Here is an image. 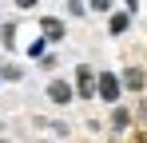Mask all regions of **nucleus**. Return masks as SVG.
Returning a JSON list of instances; mask_svg holds the SVG:
<instances>
[{
  "instance_id": "9b49d317",
  "label": "nucleus",
  "mask_w": 147,
  "mask_h": 143,
  "mask_svg": "<svg viewBox=\"0 0 147 143\" xmlns=\"http://www.w3.org/2000/svg\"><path fill=\"white\" fill-rule=\"evenodd\" d=\"M44 52H48V40H44V36H36V40L28 44V56H32V60H40Z\"/></svg>"
},
{
  "instance_id": "f3484780",
  "label": "nucleus",
  "mask_w": 147,
  "mask_h": 143,
  "mask_svg": "<svg viewBox=\"0 0 147 143\" xmlns=\"http://www.w3.org/2000/svg\"><path fill=\"white\" fill-rule=\"evenodd\" d=\"M36 143H48V139H36Z\"/></svg>"
},
{
  "instance_id": "39448f33",
  "label": "nucleus",
  "mask_w": 147,
  "mask_h": 143,
  "mask_svg": "<svg viewBox=\"0 0 147 143\" xmlns=\"http://www.w3.org/2000/svg\"><path fill=\"white\" fill-rule=\"evenodd\" d=\"M127 28H131V12H127V8H115V12H107V32H111V36H123Z\"/></svg>"
},
{
  "instance_id": "f03ea898",
  "label": "nucleus",
  "mask_w": 147,
  "mask_h": 143,
  "mask_svg": "<svg viewBox=\"0 0 147 143\" xmlns=\"http://www.w3.org/2000/svg\"><path fill=\"white\" fill-rule=\"evenodd\" d=\"M72 88H76V99H96V68H88V64H80L76 68V80H72Z\"/></svg>"
},
{
  "instance_id": "9d476101",
  "label": "nucleus",
  "mask_w": 147,
  "mask_h": 143,
  "mask_svg": "<svg viewBox=\"0 0 147 143\" xmlns=\"http://www.w3.org/2000/svg\"><path fill=\"white\" fill-rule=\"evenodd\" d=\"M64 8H68V16H72V20H80V16H88V4H84V0H68Z\"/></svg>"
},
{
  "instance_id": "4468645a",
  "label": "nucleus",
  "mask_w": 147,
  "mask_h": 143,
  "mask_svg": "<svg viewBox=\"0 0 147 143\" xmlns=\"http://www.w3.org/2000/svg\"><path fill=\"white\" fill-rule=\"evenodd\" d=\"M12 4H16V8H20V12H32V8H36V4H40V0H12Z\"/></svg>"
},
{
  "instance_id": "423d86ee",
  "label": "nucleus",
  "mask_w": 147,
  "mask_h": 143,
  "mask_svg": "<svg viewBox=\"0 0 147 143\" xmlns=\"http://www.w3.org/2000/svg\"><path fill=\"white\" fill-rule=\"evenodd\" d=\"M119 84L127 88V92H143V88H147V72H143V68H127V72L119 76Z\"/></svg>"
},
{
  "instance_id": "f8f14e48",
  "label": "nucleus",
  "mask_w": 147,
  "mask_h": 143,
  "mask_svg": "<svg viewBox=\"0 0 147 143\" xmlns=\"http://www.w3.org/2000/svg\"><path fill=\"white\" fill-rule=\"evenodd\" d=\"M20 76H24V72H20V64H4V68H0V80H8V84H16Z\"/></svg>"
},
{
  "instance_id": "a211bd4d",
  "label": "nucleus",
  "mask_w": 147,
  "mask_h": 143,
  "mask_svg": "<svg viewBox=\"0 0 147 143\" xmlns=\"http://www.w3.org/2000/svg\"><path fill=\"white\" fill-rule=\"evenodd\" d=\"M0 143H8V139H0Z\"/></svg>"
},
{
  "instance_id": "7ed1b4c3",
  "label": "nucleus",
  "mask_w": 147,
  "mask_h": 143,
  "mask_svg": "<svg viewBox=\"0 0 147 143\" xmlns=\"http://www.w3.org/2000/svg\"><path fill=\"white\" fill-rule=\"evenodd\" d=\"M40 36L48 44H60V40H68V28H64L60 16H40Z\"/></svg>"
},
{
  "instance_id": "ddd939ff",
  "label": "nucleus",
  "mask_w": 147,
  "mask_h": 143,
  "mask_svg": "<svg viewBox=\"0 0 147 143\" xmlns=\"http://www.w3.org/2000/svg\"><path fill=\"white\" fill-rule=\"evenodd\" d=\"M131 119H135V123H143V127H147V103H139V107H135V115H131Z\"/></svg>"
},
{
  "instance_id": "1a4fd4ad",
  "label": "nucleus",
  "mask_w": 147,
  "mask_h": 143,
  "mask_svg": "<svg viewBox=\"0 0 147 143\" xmlns=\"http://www.w3.org/2000/svg\"><path fill=\"white\" fill-rule=\"evenodd\" d=\"M88 12H115V0H88Z\"/></svg>"
},
{
  "instance_id": "6ab92c4d",
  "label": "nucleus",
  "mask_w": 147,
  "mask_h": 143,
  "mask_svg": "<svg viewBox=\"0 0 147 143\" xmlns=\"http://www.w3.org/2000/svg\"><path fill=\"white\" fill-rule=\"evenodd\" d=\"M0 127H4V123H0Z\"/></svg>"
},
{
  "instance_id": "6e6552de",
  "label": "nucleus",
  "mask_w": 147,
  "mask_h": 143,
  "mask_svg": "<svg viewBox=\"0 0 147 143\" xmlns=\"http://www.w3.org/2000/svg\"><path fill=\"white\" fill-rule=\"evenodd\" d=\"M0 44L8 48V52L16 48V24H12V20H8V24H0Z\"/></svg>"
},
{
  "instance_id": "2eb2a0df",
  "label": "nucleus",
  "mask_w": 147,
  "mask_h": 143,
  "mask_svg": "<svg viewBox=\"0 0 147 143\" xmlns=\"http://www.w3.org/2000/svg\"><path fill=\"white\" fill-rule=\"evenodd\" d=\"M123 8H127V12H135V8H139V0H123Z\"/></svg>"
},
{
  "instance_id": "dca6fc26",
  "label": "nucleus",
  "mask_w": 147,
  "mask_h": 143,
  "mask_svg": "<svg viewBox=\"0 0 147 143\" xmlns=\"http://www.w3.org/2000/svg\"><path fill=\"white\" fill-rule=\"evenodd\" d=\"M139 143H147V135H139Z\"/></svg>"
},
{
  "instance_id": "0eeeda50",
  "label": "nucleus",
  "mask_w": 147,
  "mask_h": 143,
  "mask_svg": "<svg viewBox=\"0 0 147 143\" xmlns=\"http://www.w3.org/2000/svg\"><path fill=\"white\" fill-rule=\"evenodd\" d=\"M131 127V111L123 107V103H111V131L119 135V131H127Z\"/></svg>"
},
{
  "instance_id": "f257e3e1",
  "label": "nucleus",
  "mask_w": 147,
  "mask_h": 143,
  "mask_svg": "<svg viewBox=\"0 0 147 143\" xmlns=\"http://www.w3.org/2000/svg\"><path fill=\"white\" fill-rule=\"evenodd\" d=\"M96 95H99V103H119V95H123L119 76L115 72H96Z\"/></svg>"
},
{
  "instance_id": "20e7f679",
  "label": "nucleus",
  "mask_w": 147,
  "mask_h": 143,
  "mask_svg": "<svg viewBox=\"0 0 147 143\" xmlns=\"http://www.w3.org/2000/svg\"><path fill=\"white\" fill-rule=\"evenodd\" d=\"M48 99L56 103V107H68L76 99V88L68 84V80H48Z\"/></svg>"
}]
</instances>
